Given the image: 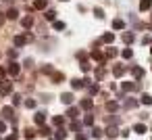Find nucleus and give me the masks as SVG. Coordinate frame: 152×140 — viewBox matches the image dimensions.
I'll list each match as a JSON object with an SVG mask.
<instances>
[{"label": "nucleus", "mask_w": 152, "mask_h": 140, "mask_svg": "<svg viewBox=\"0 0 152 140\" xmlns=\"http://www.w3.org/2000/svg\"><path fill=\"white\" fill-rule=\"evenodd\" d=\"M63 123H65V119H63L61 115H56V117L52 119V125H56V127H63Z\"/></svg>", "instance_id": "nucleus-26"}, {"label": "nucleus", "mask_w": 152, "mask_h": 140, "mask_svg": "<svg viewBox=\"0 0 152 140\" xmlns=\"http://www.w3.org/2000/svg\"><path fill=\"white\" fill-rule=\"evenodd\" d=\"M77 115H79V109L77 107H69L67 109V117L69 119H77Z\"/></svg>", "instance_id": "nucleus-7"}, {"label": "nucleus", "mask_w": 152, "mask_h": 140, "mask_svg": "<svg viewBox=\"0 0 152 140\" xmlns=\"http://www.w3.org/2000/svg\"><path fill=\"white\" fill-rule=\"evenodd\" d=\"M4 73H7V69H4V67H0V77H2Z\"/></svg>", "instance_id": "nucleus-48"}, {"label": "nucleus", "mask_w": 152, "mask_h": 140, "mask_svg": "<svg viewBox=\"0 0 152 140\" xmlns=\"http://www.w3.org/2000/svg\"><path fill=\"white\" fill-rule=\"evenodd\" d=\"M83 123H86V125H94V115H90V113H88V115L83 117Z\"/></svg>", "instance_id": "nucleus-32"}, {"label": "nucleus", "mask_w": 152, "mask_h": 140, "mask_svg": "<svg viewBox=\"0 0 152 140\" xmlns=\"http://www.w3.org/2000/svg\"><path fill=\"white\" fill-rule=\"evenodd\" d=\"M4 19H7L4 15H0V25H2V23H4Z\"/></svg>", "instance_id": "nucleus-49"}, {"label": "nucleus", "mask_w": 152, "mask_h": 140, "mask_svg": "<svg viewBox=\"0 0 152 140\" xmlns=\"http://www.w3.org/2000/svg\"><path fill=\"white\" fill-rule=\"evenodd\" d=\"M135 105H137V100H133V98H131V100H125V107H127V109H133Z\"/></svg>", "instance_id": "nucleus-38"}, {"label": "nucleus", "mask_w": 152, "mask_h": 140, "mask_svg": "<svg viewBox=\"0 0 152 140\" xmlns=\"http://www.w3.org/2000/svg\"><path fill=\"white\" fill-rule=\"evenodd\" d=\"M75 140H88V136H86V134H77Z\"/></svg>", "instance_id": "nucleus-45"}, {"label": "nucleus", "mask_w": 152, "mask_h": 140, "mask_svg": "<svg viewBox=\"0 0 152 140\" xmlns=\"http://www.w3.org/2000/svg\"><path fill=\"white\" fill-rule=\"evenodd\" d=\"M106 55H108V57H117V48H108Z\"/></svg>", "instance_id": "nucleus-43"}, {"label": "nucleus", "mask_w": 152, "mask_h": 140, "mask_svg": "<svg viewBox=\"0 0 152 140\" xmlns=\"http://www.w3.org/2000/svg\"><path fill=\"white\" fill-rule=\"evenodd\" d=\"M29 40H31V36H23V34H21V36H15L13 42H15V46H25Z\"/></svg>", "instance_id": "nucleus-3"}, {"label": "nucleus", "mask_w": 152, "mask_h": 140, "mask_svg": "<svg viewBox=\"0 0 152 140\" xmlns=\"http://www.w3.org/2000/svg\"><path fill=\"white\" fill-rule=\"evenodd\" d=\"M0 140H2V138H0Z\"/></svg>", "instance_id": "nucleus-52"}, {"label": "nucleus", "mask_w": 152, "mask_h": 140, "mask_svg": "<svg viewBox=\"0 0 152 140\" xmlns=\"http://www.w3.org/2000/svg\"><path fill=\"white\" fill-rule=\"evenodd\" d=\"M0 132H7V123L4 121H0Z\"/></svg>", "instance_id": "nucleus-47"}, {"label": "nucleus", "mask_w": 152, "mask_h": 140, "mask_svg": "<svg viewBox=\"0 0 152 140\" xmlns=\"http://www.w3.org/2000/svg\"><path fill=\"white\" fill-rule=\"evenodd\" d=\"M92 136H94V138H102V130H100V127H94V130H92Z\"/></svg>", "instance_id": "nucleus-37"}, {"label": "nucleus", "mask_w": 152, "mask_h": 140, "mask_svg": "<svg viewBox=\"0 0 152 140\" xmlns=\"http://www.w3.org/2000/svg\"><path fill=\"white\" fill-rule=\"evenodd\" d=\"M92 59H94V61H100V63H104V55H102L100 50H94V52H92Z\"/></svg>", "instance_id": "nucleus-21"}, {"label": "nucleus", "mask_w": 152, "mask_h": 140, "mask_svg": "<svg viewBox=\"0 0 152 140\" xmlns=\"http://www.w3.org/2000/svg\"><path fill=\"white\" fill-rule=\"evenodd\" d=\"M21 25H23L25 29H29V27L34 25V17H23V19H21Z\"/></svg>", "instance_id": "nucleus-10"}, {"label": "nucleus", "mask_w": 152, "mask_h": 140, "mask_svg": "<svg viewBox=\"0 0 152 140\" xmlns=\"http://www.w3.org/2000/svg\"><path fill=\"white\" fill-rule=\"evenodd\" d=\"M17 138H19V136H17V132H13V134H9L4 140H17Z\"/></svg>", "instance_id": "nucleus-44"}, {"label": "nucleus", "mask_w": 152, "mask_h": 140, "mask_svg": "<svg viewBox=\"0 0 152 140\" xmlns=\"http://www.w3.org/2000/svg\"><path fill=\"white\" fill-rule=\"evenodd\" d=\"M133 132H135V134H146V125H144V123H135V125H133Z\"/></svg>", "instance_id": "nucleus-25"}, {"label": "nucleus", "mask_w": 152, "mask_h": 140, "mask_svg": "<svg viewBox=\"0 0 152 140\" xmlns=\"http://www.w3.org/2000/svg\"><path fill=\"white\" fill-rule=\"evenodd\" d=\"M11 92H13V82H7V80L0 82V94L4 96V94H11Z\"/></svg>", "instance_id": "nucleus-2"}, {"label": "nucleus", "mask_w": 152, "mask_h": 140, "mask_svg": "<svg viewBox=\"0 0 152 140\" xmlns=\"http://www.w3.org/2000/svg\"><path fill=\"white\" fill-rule=\"evenodd\" d=\"M46 19L48 21H56V11H46Z\"/></svg>", "instance_id": "nucleus-28"}, {"label": "nucleus", "mask_w": 152, "mask_h": 140, "mask_svg": "<svg viewBox=\"0 0 152 140\" xmlns=\"http://www.w3.org/2000/svg\"><path fill=\"white\" fill-rule=\"evenodd\" d=\"M63 80H65V75H63L61 71H52V82H54V84H61Z\"/></svg>", "instance_id": "nucleus-12"}, {"label": "nucleus", "mask_w": 152, "mask_h": 140, "mask_svg": "<svg viewBox=\"0 0 152 140\" xmlns=\"http://www.w3.org/2000/svg\"><path fill=\"white\" fill-rule=\"evenodd\" d=\"M79 127H81V123H79V121H75V119H71V130H73V132H77Z\"/></svg>", "instance_id": "nucleus-35"}, {"label": "nucleus", "mask_w": 152, "mask_h": 140, "mask_svg": "<svg viewBox=\"0 0 152 140\" xmlns=\"http://www.w3.org/2000/svg\"><path fill=\"white\" fill-rule=\"evenodd\" d=\"M106 109H108V111H117V109H119V100H108V102H106Z\"/></svg>", "instance_id": "nucleus-24"}, {"label": "nucleus", "mask_w": 152, "mask_h": 140, "mask_svg": "<svg viewBox=\"0 0 152 140\" xmlns=\"http://www.w3.org/2000/svg\"><path fill=\"white\" fill-rule=\"evenodd\" d=\"M2 115H4V119H11V121H15V115H13V107H4V109H2Z\"/></svg>", "instance_id": "nucleus-6"}, {"label": "nucleus", "mask_w": 152, "mask_h": 140, "mask_svg": "<svg viewBox=\"0 0 152 140\" xmlns=\"http://www.w3.org/2000/svg\"><path fill=\"white\" fill-rule=\"evenodd\" d=\"M46 7H48L46 0H36V2H34V9H36V11H44Z\"/></svg>", "instance_id": "nucleus-9"}, {"label": "nucleus", "mask_w": 152, "mask_h": 140, "mask_svg": "<svg viewBox=\"0 0 152 140\" xmlns=\"http://www.w3.org/2000/svg\"><path fill=\"white\" fill-rule=\"evenodd\" d=\"M25 107H27V109H36V100H34V98H27V100H25Z\"/></svg>", "instance_id": "nucleus-34"}, {"label": "nucleus", "mask_w": 152, "mask_h": 140, "mask_svg": "<svg viewBox=\"0 0 152 140\" xmlns=\"http://www.w3.org/2000/svg\"><path fill=\"white\" fill-rule=\"evenodd\" d=\"M150 55H152V48H150Z\"/></svg>", "instance_id": "nucleus-50"}, {"label": "nucleus", "mask_w": 152, "mask_h": 140, "mask_svg": "<svg viewBox=\"0 0 152 140\" xmlns=\"http://www.w3.org/2000/svg\"><path fill=\"white\" fill-rule=\"evenodd\" d=\"M34 121H36L38 125H44V121H46V115H44V113H36V115H34Z\"/></svg>", "instance_id": "nucleus-14"}, {"label": "nucleus", "mask_w": 152, "mask_h": 140, "mask_svg": "<svg viewBox=\"0 0 152 140\" xmlns=\"http://www.w3.org/2000/svg\"><path fill=\"white\" fill-rule=\"evenodd\" d=\"M7 73H9V75H13V77H17V75L21 73V67H19V63H15V61H13V63H9V67H7Z\"/></svg>", "instance_id": "nucleus-1"}, {"label": "nucleus", "mask_w": 152, "mask_h": 140, "mask_svg": "<svg viewBox=\"0 0 152 140\" xmlns=\"http://www.w3.org/2000/svg\"><path fill=\"white\" fill-rule=\"evenodd\" d=\"M131 73H133V77L140 80V77L144 75V69H142V67H131Z\"/></svg>", "instance_id": "nucleus-22"}, {"label": "nucleus", "mask_w": 152, "mask_h": 140, "mask_svg": "<svg viewBox=\"0 0 152 140\" xmlns=\"http://www.w3.org/2000/svg\"><path fill=\"white\" fill-rule=\"evenodd\" d=\"M135 88H137V86H135L133 82H121V90H123V92H133Z\"/></svg>", "instance_id": "nucleus-5"}, {"label": "nucleus", "mask_w": 152, "mask_h": 140, "mask_svg": "<svg viewBox=\"0 0 152 140\" xmlns=\"http://www.w3.org/2000/svg\"><path fill=\"white\" fill-rule=\"evenodd\" d=\"M7 55H9V57H11V59H15V57H17V50H9V52H7Z\"/></svg>", "instance_id": "nucleus-46"}, {"label": "nucleus", "mask_w": 152, "mask_h": 140, "mask_svg": "<svg viewBox=\"0 0 152 140\" xmlns=\"http://www.w3.org/2000/svg\"><path fill=\"white\" fill-rule=\"evenodd\" d=\"M94 15H96L98 19H104V11H102L100 7H96V9H94Z\"/></svg>", "instance_id": "nucleus-33"}, {"label": "nucleus", "mask_w": 152, "mask_h": 140, "mask_svg": "<svg viewBox=\"0 0 152 140\" xmlns=\"http://www.w3.org/2000/svg\"><path fill=\"white\" fill-rule=\"evenodd\" d=\"M63 2H67V0H63Z\"/></svg>", "instance_id": "nucleus-51"}, {"label": "nucleus", "mask_w": 152, "mask_h": 140, "mask_svg": "<svg viewBox=\"0 0 152 140\" xmlns=\"http://www.w3.org/2000/svg\"><path fill=\"white\" fill-rule=\"evenodd\" d=\"M4 17H7V19H17V17H19V11H17V9H9V13H7Z\"/></svg>", "instance_id": "nucleus-20"}, {"label": "nucleus", "mask_w": 152, "mask_h": 140, "mask_svg": "<svg viewBox=\"0 0 152 140\" xmlns=\"http://www.w3.org/2000/svg\"><path fill=\"white\" fill-rule=\"evenodd\" d=\"M102 77H104V67H98L96 69V82H100Z\"/></svg>", "instance_id": "nucleus-31"}, {"label": "nucleus", "mask_w": 152, "mask_h": 140, "mask_svg": "<svg viewBox=\"0 0 152 140\" xmlns=\"http://www.w3.org/2000/svg\"><path fill=\"white\" fill-rule=\"evenodd\" d=\"M63 138H67V130L58 127V130L54 132V140H63Z\"/></svg>", "instance_id": "nucleus-15"}, {"label": "nucleus", "mask_w": 152, "mask_h": 140, "mask_svg": "<svg viewBox=\"0 0 152 140\" xmlns=\"http://www.w3.org/2000/svg\"><path fill=\"white\" fill-rule=\"evenodd\" d=\"M117 136H119V127H117L115 123L108 125V127H106V138H117Z\"/></svg>", "instance_id": "nucleus-4"}, {"label": "nucleus", "mask_w": 152, "mask_h": 140, "mask_svg": "<svg viewBox=\"0 0 152 140\" xmlns=\"http://www.w3.org/2000/svg\"><path fill=\"white\" fill-rule=\"evenodd\" d=\"M102 42H106V44H113V42H115V34H113V32H106V34L102 36Z\"/></svg>", "instance_id": "nucleus-11"}, {"label": "nucleus", "mask_w": 152, "mask_h": 140, "mask_svg": "<svg viewBox=\"0 0 152 140\" xmlns=\"http://www.w3.org/2000/svg\"><path fill=\"white\" fill-rule=\"evenodd\" d=\"M98 92V84H90V94H96Z\"/></svg>", "instance_id": "nucleus-42"}, {"label": "nucleus", "mask_w": 152, "mask_h": 140, "mask_svg": "<svg viewBox=\"0 0 152 140\" xmlns=\"http://www.w3.org/2000/svg\"><path fill=\"white\" fill-rule=\"evenodd\" d=\"M121 55H123V59H131V57H133V50H131V48H123Z\"/></svg>", "instance_id": "nucleus-29"}, {"label": "nucleus", "mask_w": 152, "mask_h": 140, "mask_svg": "<svg viewBox=\"0 0 152 140\" xmlns=\"http://www.w3.org/2000/svg\"><path fill=\"white\" fill-rule=\"evenodd\" d=\"M152 0H140V11H150Z\"/></svg>", "instance_id": "nucleus-16"}, {"label": "nucleus", "mask_w": 152, "mask_h": 140, "mask_svg": "<svg viewBox=\"0 0 152 140\" xmlns=\"http://www.w3.org/2000/svg\"><path fill=\"white\" fill-rule=\"evenodd\" d=\"M92 107H94V100H92V98H83V100H81V109L90 111Z\"/></svg>", "instance_id": "nucleus-13"}, {"label": "nucleus", "mask_w": 152, "mask_h": 140, "mask_svg": "<svg viewBox=\"0 0 152 140\" xmlns=\"http://www.w3.org/2000/svg\"><path fill=\"white\" fill-rule=\"evenodd\" d=\"M13 105H15V107L21 105V94H15V96H13Z\"/></svg>", "instance_id": "nucleus-39"}, {"label": "nucleus", "mask_w": 152, "mask_h": 140, "mask_svg": "<svg viewBox=\"0 0 152 140\" xmlns=\"http://www.w3.org/2000/svg\"><path fill=\"white\" fill-rule=\"evenodd\" d=\"M71 88H73V90L83 88V80H71Z\"/></svg>", "instance_id": "nucleus-23"}, {"label": "nucleus", "mask_w": 152, "mask_h": 140, "mask_svg": "<svg viewBox=\"0 0 152 140\" xmlns=\"http://www.w3.org/2000/svg\"><path fill=\"white\" fill-rule=\"evenodd\" d=\"M54 29H65V23L63 21H54Z\"/></svg>", "instance_id": "nucleus-41"}, {"label": "nucleus", "mask_w": 152, "mask_h": 140, "mask_svg": "<svg viewBox=\"0 0 152 140\" xmlns=\"http://www.w3.org/2000/svg\"><path fill=\"white\" fill-rule=\"evenodd\" d=\"M121 38H123V42H125V44H131V42L135 40V36H133L131 32H123V36H121Z\"/></svg>", "instance_id": "nucleus-8"}, {"label": "nucleus", "mask_w": 152, "mask_h": 140, "mask_svg": "<svg viewBox=\"0 0 152 140\" xmlns=\"http://www.w3.org/2000/svg\"><path fill=\"white\" fill-rule=\"evenodd\" d=\"M40 134H42V136H50V127H46V125H42V130H40Z\"/></svg>", "instance_id": "nucleus-40"}, {"label": "nucleus", "mask_w": 152, "mask_h": 140, "mask_svg": "<svg viewBox=\"0 0 152 140\" xmlns=\"http://www.w3.org/2000/svg\"><path fill=\"white\" fill-rule=\"evenodd\" d=\"M79 67H81V71H83V73H88V71L92 69V65H88V61H81V63H79Z\"/></svg>", "instance_id": "nucleus-30"}, {"label": "nucleus", "mask_w": 152, "mask_h": 140, "mask_svg": "<svg viewBox=\"0 0 152 140\" xmlns=\"http://www.w3.org/2000/svg\"><path fill=\"white\" fill-rule=\"evenodd\" d=\"M125 71H127V69H125V67H121V65H117V67L113 69V73H115V77H121V75H125Z\"/></svg>", "instance_id": "nucleus-18"}, {"label": "nucleus", "mask_w": 152, "mask_h": 140, "mask_svg": "<svg viewBox=\"0 0 152 140\" xmlns=\"http://www.w3.org/2000/svg\"><path fill=\"white\" fill-rule=\"evenodd\" d=\"M123 27H125V21H123V19H115V21H113V29L119 32V29H123Z\"/></svg>", "instance_id": "nucleus-17"}, {"label": "nucleus", "mask_w": 152, "mask_h": 140, "mask_svg": "<svg viewBox=\"0 0 152 140\" xmlns=\"http://www.w3.org/2000/svg\"><path fill=\"white\" fill-rule=\"evenodd\" d=\"M61 100H63L65 105H71V102H73V94H71V92H65V94L61 96Z\"/></svg>", "instance_id": "nucleus-19"}, {"label": "nucleus", "mask_w": 152, "mask_h": 140, "mask_svg": "<svg viewBox=\"0 0 152 140\" xmlns=\"http://www.w3.org/2000/svg\"><path fill=\"white\" fill-rule=\"evenodd\" d=\"M142 105L150 107V105H152V96H150V94H142Z\"/></svg>", "instance_id": "nucleus-27"}, {"label": "nucleus", "mask_w": 152, "mask_h": 140, "mask_svg": "<svg viewBox=\"0 0 152 140\" xmlns=\"http://www.w3.org/2000/svg\"><path fill=\"white\" fill-rule=\"evenodd\" d=\"M25 138H27V140H34V138H36V132H34V130H25Z\"/></svg>", "instance_id": "nucleus-36"}]
</instances>
